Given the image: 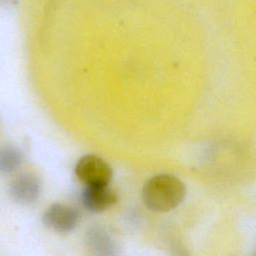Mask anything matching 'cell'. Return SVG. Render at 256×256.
Here are the masks:
<instances>
[{
    "mask_svg": "<svg viewBox=\"0 0 256 256\" xmlns=\"http://www.w3.org/2000/svg\"><path fill=\"white\" fill-rule=\"evenodd\" d=\"M185 195L184 183L170 174L155 175L142 188L143 203L149 210L158 213L175 209L182 203Z\"/></svg>",
    "mask_w": 256,
    "mask_h": 256,
    "instance_id": "6da1fadb",
    "label": "cell"
},
{
    "mask_svg": "<svg viewBox=\"0 0 256 256\" xmlns=\"http://www.w3.org/2000/svg\"><path fill=\"white\" fill-rule=\"evenodd\" d=\"M74 172L77 179L85 186L109 185L113 177L111 166L94 154L81 157L75 165Z\"/></svg>",
    "mask_w": 256,
    "mask_h": 256,
    "instance_id": "7a4b0ae2",
    "label": "cell"
},
{
    "mask_svg": "<svg viewBox=\"0 0 256 256\" xmlns=\"http://www.w3.org/2000/svg\"><path fill=\"white\" fill-rule=\"evenodd\" d=\"M42 221L49 229L60 234H66L77 227L80 221V214L72 206L63 203H54L45 210Z\"/></svg>",
    "mask_w": 256,
    "mask_h": 256,
    "instance_id": "3957f363",
    "label": "cell"
},
{
    "mask_svg": "<svg viewBox=\"0 0 256 256\" xmlns=\"http://www.w3.org/2000/svg\"><path fill=\"white\" fill-rule=\"evenodd\" d=\"M41 192L38 177L31 173L17 175L10 183L9 195L11 199L21 205H30L37 201Z\"/></svg>",
    "mask_w": 256,
    "mask_h": 256,
    "instance_id": "277c9868",
    "label": "cell"
},
{
    "mask_svg": "<svg viewBox=\"0 0 256 256\" xmlns=\"http://www.w3.org/2000/svg\"><path fill=\"white\" fill-rule=\"evenodd\" d=\"M118 201L117 193L109 185L85 186L81 193V203L91 213L103 212Z\"/></svg>",
    "mask_w": 256,
    "mask_h": 256,
    "instance_id": "5b68a950",
    "label": "cell"
},
{
    "mask_svg": "<svg viewBox=\"0 0 256 256\" xmlns=\"http://www.w3.org/2000/svg\"><path fill=\"white\" fill-rule=\"evenodd\" d=\"M85 241L92 256L117 255L118 248L115 239L101 227H92L88 230Z\"/></svg>",
    "mask_w": 256,
    "mask_h": 256,
    "instance_id": "8992f818",
    "label": "cell"
},
{
    "mask_svg": "<svg viewBox=\"0 0 256 256\" xmlns=\"http://www.w3.org/2000/svg\"><path fill=\"white\" fill-rule=\"evenodd\" d=\"M23 162V153L15 146L5 145L0 147V172L11 174L17 171Z\"/></svg>",
    "mask_w": 256,
    "mask_h": 256,
    "instance_id": "52a82bcc",
    "label": "cell"
},
{
    "mask_svg": "<svg viewBox=\"0 0 256 256\" xmlns=\"http://www.w3.org/2000/svg\"><path fill=\"white\" fill-rule=\"evenodd\" d=\"M174 250V256H190L186 251L185 249H183V247H174L173 248Z\"/></svg>",
    "mask_w": 256,
    "mask_h": 256,
    "instance_id": "ba28073f",
    "label": "cell"
}]
</instances>
